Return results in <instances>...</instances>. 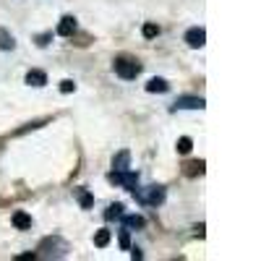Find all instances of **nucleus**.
Wrapping results in <instances>:
<instances>
[{"label": "nucleus", "instance_id": "12", "mask_svg": "<svg viewBox=\"0 0 261 261\" xmlns=\"http://www.w3.org/2000/svg\"><path fill=\"white\" fill-rule=\"evenodd\" d=\"M146 225V220L141 214H128V217H123V227L125 230H130V227H144Z\"/></svg>", "mask_w": 261, "mask_h": 261}, {"label": "nucleus", "instance_id": "2", "mask_svg": "<svg viewBox=\"0 0 261 261\" xmlns=\"http://www.w3.org/2000/svg\"><path fill=\"white\" fill-rule=\"evenodd\" d=\"M113 68H115V73H118L123 81H130V79H136V76L141 73V63H139V60H130V58H118V60L113 63Z\"/></svg>", "mask_w": 261, "mask_h": 261}, {"label": "nucleus", "instance_id": "7", "mask_svg": "<svg viewBox=\"0 0 261 261\" xmlns=\"http://www.w3.org/2000/svg\"><path fill=\"white\" fill-rule=\"evenodd\" d=\"M128 162H130V151H128V149L118 151L115 160H113V172H123V170H128Z\"/></svg>", "mask_w": 261, "mask_h": 261}, {"label": "nucleus", "instance_id": "16", "mask_svg": "<svg viewBox=\"0 0 261 261\" xmlns=\"http://www.w3.org/2000/svg\"><path fill=\"white\" fill-rule=\"evenodd\" d=\"M201 172H204V162H188L186 165V175H201Z\"/></svg>", "mask_w": 261, "mask_h": 261}, {"label": "nucleus", "instance_id": "13", "mask_svg": "<svg viewBox=\"0 0 261 261\" xmlns=\"http://www.w3.org/2000/svg\"><path fill=\"white\" fill-rule=\"evenodd\" d=\"M16 47V39L8 29H0V50H13Z\"/></svg>", "mask_w": 261, "mask_h": 261}, {"label": "nucleus", "instance_id": "11", "mask_svg": "<svg viewBox=\"0 0 261 261\" xmlns=\"http://www.w3.org/2000/svg\"><path fill=\"white\" fill-rule=\"evenodd\" d=\"M170 89V84L165 81V79H149V84H146V92H151V94H154V92H167Z\"/></svg>", "mask_w": 261, "mask_h": 261}, {"label": "nucleus", "instance_id": "20", "mask_svg": "<svg viewBox=\"0 0 261 261\" xmlns=\"http://www.w3.org/2000/svg\"><path fill=\"white\" fill-rule=\"evenodd\" d=\"M120 248H125V251L130 248V238H128V230L125 227L120 230Z\"/></svg>", "mask_w": 261, "mask_h": 261}, {"label": "nucleus", "instance_id": "21", "mask_svg": "<svg viewBox=\"0 0 261 261\" xmlns=\"http://www.w3.org/2000/svg\"><path fill=\"white\" fill-rule=\"evenodd\" d=\"M50 39H53V34H50V32H47V34H39V37H37V45H39V47H45Z\"/></svg>", "mask_w": 261, "mask_h": 261}, {"label": "nucleus", "instance_id": "9", "mask_svg": "<svg viewBox=\"0 0 261 261\" xmlns=\"http://www.w3.org/2000/svg\"><path fill=\"white\" fill-rule=\"evenodd\" d=\"M11 222H13L16 230H29V227H32V217H29L27 212H16Z\"/></svg>", "mask_w": 261, "mask_h": 261}, {"label": "nucleus", "instance_id": "19", "mask_svg": "<svg viewBox=\"0 0 261 261\" xmlns=\"http://www.w3.org/2000/svg\"><path fill=\"white\" fill-rule=\"evenodd\" d=\"M60 92H63V94H71V92H76V84H73L71 79L60 81Z\"/></svg>", "mask_w": 261, "mask_h": 261}, {"label": "nucleus", "instance_id": "18", "mask_svg": "<svg viewBox=\"0 0 261 261\" xmlns=\"http://www.w3.org/2000/svg\"><path fill=\"white\" fill-rule=\"evenodd\" d=\"M141 34H144L146 39H154V37L160 34V27H157V24H144V29H141Z\"/></svg>", "mask_w": 261, "mask_h": 261}, {"label": "nucleus", "instance_id": "8", "mask_svg": "<svg viewBox=\"0 0 261 261\" xmlns=\"http://www.w3.org/2000/svg\"><path fill=\"white\" fill-rule=\"evenodd\" d=\"M73 196L79 199V204H81V209H89L92 204H94V196L86 191V188H73Z\"/></svg>", "mask_w": 261, "mask_h": 261}, {"label": "nucleus", "instance_id": "17", "mask_svg": "<svg viewBox=\"0 0 261 261\" xmlns=\"http://www.w3.org/2000/svg\"><path fill=\"white\" fill-rule=\"evenodd\" d=\"M178 151H180V154H188V151L193 149V141L188 139V136H183V139H178V146H175Z\"/></svg>", "mask_w": 261, "mask_h": 261}, {"label": "nucleus", "instance_id": "10", "mask_svg": "<svg viewBox=\"0 0 261 261\" xmlns=\"http://www.w3.org/2000/svg\"><path fill=\"white\" fill-rule=\"evenodd\" d=\"M27 84H29V86H45V84H47L45 71H29V73H27Z\"/></svg>", "mask_w": 261, "mask_h": 261}, {"label": "nucleus", "instance_id": "6", "mask_svg": "<svg viewBox=\"0 0 261 261\" xmlns=\"http://www.w3.org/2000/svg\"><path fill=\"white\" fill-rule=\"evenodd\" d=\"M73 32H76V18L73 16H63L60 24H58V34L60 37H71Z\"/></svg>", "mask_w": 261, "mask_h": 261}, {"label": "nucleus", "instance_id": "3", "mask_svg": "<svg viewBox=\"0 0 261 261\" xmlns=\"http://www.w3.org/2000/svg\"><path fill=\"white\" fill-rule=\"evenodd\" d=\"M110 180H113L115 186H123V188H128V191H134V188H139V172H134V170L110 172Z\"/></svg>", "mask_w": 261, "mask_h": 261}, {"label": "nucleus", "instance_id": "15", "mask_svg": "<svg viewBox=\"0 0 261 261\" xmlns=\"http://www.w3.org/2000/svg\"><path fill=\"white\" fill-rule=\"evenodd\" d=\"M107 243H110V230H97V235H94V246H97V248H105Z\"/></svg>", "mask_w": 261, "mask_h": 261}, {"label": "nucleus", "instance_id": "4", "mask_svg": "<svg viewBox=\"0 0 261 261\" xmlns=\"http://www.w3.org/2000/svg\"><path fill=\"white\" fill-rule=\"evenodd\" d=\"M186 42H188V47L199 50V47H204V42H206V32L201 27H193V29L186 32Z\"/></svg>", "mask_w": 261, "mask_h": 261}, {"label": "nucleus", "instance_id": "5", "mask_svg": "<svg viewBox=\"0 0 261 261\" xmlns=\"http://www.w3.org/2000/svg\"><path fill=\"white\" fill-rule=\"evenodd\" d=\"M206 102L201 97H178L175 110H204Z\"/></svg>", "mask_w": 261, "mask_h": 261}, {"label": "nucleus", "instance_id": "14", "mask_svg": "<svg viewBox=\"0 0 261 261\" xmlns=\"http://www.w3.org/2000/svg\"><path fill=\"white\" fill-rule=\"evenodd\" d=\"M123 217V204H110L105 212V220H120Z\"/></svg>", "mask_w": 261, "mask_h": 261}, {"label": "nucleus", "instance_id": "1", "mask_svg": "<svg viewBox=\"0 0 261 261\" xmlns=\"http://www.w3.org/2000/svg\"><path fill=\"white\" fill-rule=\"evenodd\" d=\"M134 196L141 201V204H151V206H160L162 201H165V186H149V188H144V191H139V188H134Z\"/></svg>", "mask_w": 261, "mask_h": 261}]
</instances>
